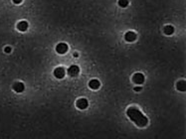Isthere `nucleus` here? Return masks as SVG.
<instances>
[{
  "label": "nucleus",
  "mask_w": 186,
  "mask_h": 139,
  "mask_svg": "<svg viewBox=\"0 0 186 139\" xmlns=\"http://www.w3.org/2000/svg\"><path fill=\"white\" fill-rule=\"evenodd\" d=\"M127 116L129 117V119H131V121H133L134 123L139 127L145 126L148 122L147 117L145 116V115L141 113V111L138 109L136 107H134V106H131V107H129V109L127 110Z\"/></svg>",
  "instance_id": "obj_1"
},
{
  "label": "nucleus",
  "mask_w": 186,
  "mask_h": 139,
  "mask_svg": "<svg viewBox=\"0 0 186 139\" xmlns=\"http://www.w3.org/2000/svg\"><path fill=\"white\" fill-rule=\"evenodd\" d=\"M132 81H133V83H136V85H141V83H145V76L140 73H136L132 76Z\"/></svg>",
  "instance_id": "obj_2"
},
{
  "label": "nucleus",
  "mask_w": 186,
  "mask_h": 139,
  "mask_svg": "<svg viewBox=\"0 0 186 139\" xmlns=\"http://www.w3.org/2000/svg\"><path fill=\"white\" fill-rule=\"evenodd\" d=\"M67 72H68V75L70 76H76L80 73V68L78 66H76V65H73V66L70 67Z\"/></svg>",
  "instance_id": "obj_3"
},
{
  "label": "nucleus",
  "mask_w": 186,
  "mask_h": 139,
  "mask_svg": "<svg viewBox=\"0 0 186 139\" xmlns=\"http://www.w3.org/2000/svg\"><path fill=\"white\" fill-rule=\"evenodd\" d=\"M56 51L58 54H65L68 51V45L66 43H59L56 46Z\"/></svg>",
  "instance_id": "obj_4"
},
{
  "label": "nucleus",
  "mask_w": 186,
  "mask_h": 139,
  "mask_svg": "<svg viewBox=\"0 0 186 139\" xmlns=\"http://www.w3.org/2000/svg\"><path fill=\"white\" fill-rule=\"evenodd\" d=\"M76 105L80 109H86L88 107V105H89V103H88V100L86 98H80L77 100Z\"/></svg>",
  "instance_id": "obj_5"
},
{
  "label": "nucleus",
  "mask_w": 186,
  "mask_h": 139,
  "mask_svg": "<svg viewBox=\"0 0 186 139\" xmlns=\"http://www.w3.org/2000/svg\"><path fill=\"white\" fill-rule=\"evenodd\" d=\"M65 74H66V72L63 67H59V68L54 70V76L57 78H63L65 76Z\"/></svg>",
  "instance_id": "obj_6"
},
{
  "label": "nucleus",
  "mask_w": 186,
  "mask_h": 139,
  "mask_svg": "<svg viewBox=\"0 0 186 139\" xmlns=\"http://www.w3.org/2000/svg\"><path fill=\"white\" fill-rule=\"evenodd\" d=\"M124 39L127 42H133V41H136V34L132 31H129L125 33Z\"/></svg>",
  "instance_id": "obj_7"
},
{
  "label": "nucleus",
  "mask_w": 186,
  "mask_h": 139,
  "mask_svg": "<svg viewBox=\"0 0 186 139\" xmlns=\"http://www.w3.org/2000/svg\"><path fill=\"white\" fill-rule=\"evenodd\" d=\"M13 89L15 90L16 92H18V94L24 92V89H25L24 83H15L13 85Z\"/></svg>",
  "instance_id": "obj_8"
},
{
  "label": "nucleus",
  "mask_w": 186,
  "mask_h": 139,
  "mask_svg": "<svg viewBox=\"0 0 186 139\" xmlns=\"http://www.w3.org/2000/svg\"><path fill=\"white\" fill-rule=\"evenodd\" d=\"M17 29L21 32H25L28 29V23L26 21H21L17 24Z\"/></svg>",
  "instance_id": "obj_9"
},
{
  "label": "nucleus",
  "mask_w": 186,
  "mask_h": 139,
  "mask_svg": "<svg viewBox=\"0 0 186 139\" xmlns=\"http://www.w3.org/2000/svg\"><path fill=\"white\" fill-rule=\"evenodd\" d=\"M89 87L92 89H100V87H101V83H100L97 80H92L89 83Z\"/></svg>",
  "instance_id": "obj_10"
},
{
  "label": "nucleus",
  "mask_w": 186,
  "mask_h": 139,
  "mask_svg": "<svg viewBox=\"0 0 186 139\" xmlns=\"http://www.w3.org/2000/svg\"><path fill=\"white\" fill-rule=\"evenodd\" d=\"M163 32H164V34H166V35H172L174 33V27L173 26H170V25H167V26H165L163 28Z\"/></svg>",
  "instance_id": "obj_11"
},
{
  "label": "nucleus",
  "mask_w": 186,
  "mask_h": 139,
  "mask_svg": "<svg viewBox=\"0 0 186 139\" xmlns=\"http://www.w3.org/2000/svg\"><path fill=\"white\" fill-rule=\"evenodd\" d=\"M176 87H177V89L180 90V92H185L186 90V83L184 82V81H180V82L177 83Z\"/></svg>",
  "instance_id": "obj_12"
},
{
  "label": "nucleus",
  "mask_w": 186,
  "mask_h": 139,
  "mask_svg": "<svg viewBox=\"0 0 186 139\" xmlns=\"http://www.w3.org/2000/svg\"><path fill=\"white\" fill-rule=\"evenodd\" d=\"M127 5H129V0H118V6L125 8Z\"/></svg>",
  "instance_id": "obj_13"
},
{
  "label": "nucleus",
  "mask_w": 186,
  "mask_h": 139,
  "mask_svg": "<svg viewBox=\"0 0 186 139\" xmlns=\"http://www.w3.org/2000/svg\"><path fill=\"white\" fill-rule=\"evenodd\" d=\"M4 52L7 53V54L10 53L11 52V47H5V49H4Z\"/></svg>",
  "instance_id": "obj_14"
},
{
  "label": "nucleus",
  "mask_w": 186,
  "mask_h": 139,
  "mask_svg": "<svg viewBox=\"0 0 186 139\" xmlns=\"http://www.w3.org/2000/svg\"><path fill=\"white\" fill-rule=\"evenodd\" d=\"M12 1H13V2H14V3H15V4H20V3H21V2H22V1H23V0H12Z\"/></svg>",
  "instance_id": "obj_15"
},
{
  "label": "nucleus",
  "mask_w": 186,
  "mask_h": 139,
  "mask_svg": "<svg viewBox=\"0 0 186 139\" xmlns=\"http://www.w3.org/2000/svg\"><path fill=\"white\" fill-rule=\"evenodd\" d=\"M134 90H136V92H139V90H141V87H134Z\"/></svg>",
  "instance_id": "obj_16"
},
{
  "label": "nucleus",
  "mask_w": 186,
  "mask_h": 139,
  "mask_svg": "<svg viewBox=\"0 0 186 139\" xmlns=\"http://www.w3.org/2000/svg\"><path fill=\"white\" fill-rule=\"evenodd\" d=\"M74 57H76V58H77V57H79V55L77 54V53H75V54H74Z\"/></svg>",
  "instance_id": "obj_17"
}]
</instances>
